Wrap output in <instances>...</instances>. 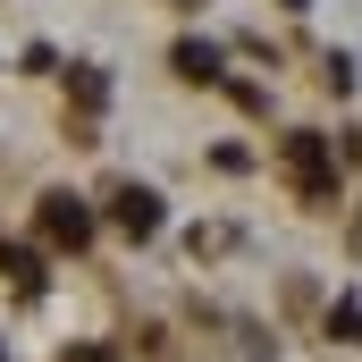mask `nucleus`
I'll return each instance as SVG.
<instances>
[{
	"label": "nucleus",
	"mask_w": 362,
	"mask_h": 362,
	"mask_svg": "<svg viewBox=\"0 0 362 362\" xmlns=\"http://www.w3.org/2000/svg\"><path fill=\"white\" fill-rule=\"evenodd\" d=\"M278 160H286V177H295L303 202H337V152H329V135H286Z\"/></svg>",
	"instance_id": "1"
},
{
	"label": "nucleus",
	"mask_w": 362,
	"mask_h": 362,
	"mask_svg": "<svg viewBox=\"0 0 362 362\" xmlns=\"http://www.w3.org/2000/svg\"><path fill=\"white\" fill-rule=\"evenodd\" d=\"M42 236L51 245H93V202H76V194H42Z\"/></svg>",
	"instance_id": "2"
},
{
	"label": "nucleus",
	"mask_w": 362,
	"mask_h": 362,
	"mask_svg": "<svg viewBox=\"0 0 362 362\" xmlns=\"http://www.w3.org/2000/svg\"><path fill=\"white\" fill-rule=\"evenodd\" d=\"M110 219H118V228L144 245V236H160V194H152V185H127V194L110 202Z\"/></svg>",
	"instance_id": "3"
},
{
	"label": "nucleus",
	"mask_w": 362,
	"mask_h": 362,
	"mask_svg": "<svg viewBox=\"0 0 362 362\" xmlns=\"http://www.w3.org/2000/svg\"><path fill=\"white\" fill-rule=\"evenodd\" d=\"M177 76L211 85V76H219V51H211V42H177Z\"/></svg>",
	"instance_id": "4"
},
{
	"label": "nucleus",
	"mask_w": 362,
	"mask_h": 362,
	"mask_svg": "<svg viewBox=\"0 0 362 362\" xmlns=\"http://www.w3.org/2000/svg\"><path fill=\"white\" fill-rule=\"evenodd\" d=\"M0 270L17 278V286H25V295H42V262H34V253H25V245H0Z\"/></svg>",
	"instance_id": "5"
},
{
	"label": "nucleus",
	"mask_w": 362,
	"mask_h": 362,
	"mask_svg": "<svg viewBox=\"0 0 362 362\" xmlns=\"http://www.w3.org/2000/svg\"><path fill=\"white\" fill-rule=\"evenodd\" d=\"M68 93H76V110H101V101H110V76H101V68H76Z\"/></svg>",
	"instance_id": "6"
},
{
	"label": "nucleus",
	"mask_w": 362,
	"mask_h": 362,
	"mask_svg": "<svg viewBox=\"0 0 362 362\" xmlns=\"http://www.w3.org/2000/svg\"><path fill=\"white\" fill-rule=\"evenodd\" d=\"M329 337H346V346H362V303H337V312H329Z\"/></svg>",
	"instance_id": "7"
},
{
	"label": "nucleus",
	"mask_w": 362,
	"mask_h": 362,
	"mask_svg": "<svg viewBox=\"0 0 362 362\" xmlns=\"http://www.w3.org/2000/svg\"><path fill=\"white\" fill-rule=\"evenodd\" d=\"M68 362H118L110 346H68Z\"/></svg>",
	"instance_id": "8"
},
{
	"label": "nucleus",
	"mask_w": 362,
	"mask_h": 362,
	"mask_svg": "<svg viewBox=\"0 0 362 362\" xmlns=\"http://www.w3.org/2000/svg\"><path fill=\"white\" fill-rule=\"evenodd\" d=\"M0 362H8V354H0Z\"/></svg>",
	"instance_id": "9"
}]
</instances>
